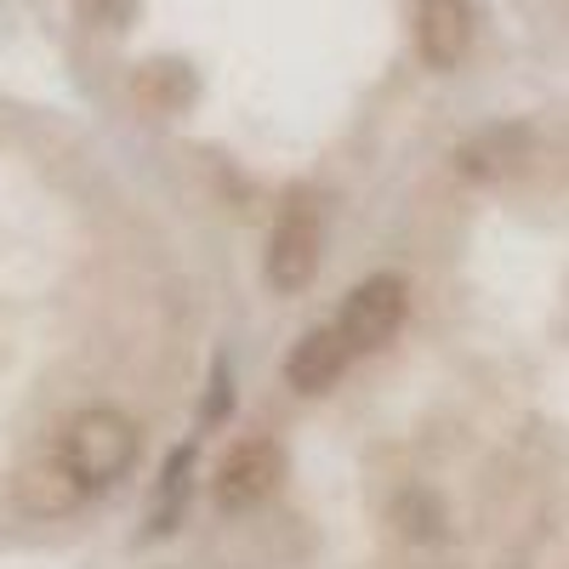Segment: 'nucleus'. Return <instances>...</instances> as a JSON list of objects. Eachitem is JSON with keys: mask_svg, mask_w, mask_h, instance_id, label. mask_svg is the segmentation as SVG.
Here are the masks:
<instances>
[{"mask_svg": "<svg viewBox=\"0 0 569 569\" xmlns=\"http://www.w3.org/2000/svg\"><path fill=\"white\" fill-rule=\"evenodd\" d=\"M137 421L98 405V410H80L69 421V433H63V461L74 467V479L86 490H103L114 479H126L131 461H137Z\"/></svg>", "mask_w": 569, "mask_h": 569, "instance_id": "1", "label": "nucleus"}, {"mask_svg": "<svg viewBox=\"0 0 569 569\" xmlns=\"http://www.w3.org/2000/svg\"><path fill=\"white\" fill-rule=\"evenodd\" d=\"M405 308H410L405 279H399V273H376V279H365L359 291L342 302L337 330L348 337V348H353V353L382 348V342H393V330L405 325Z\"/></svg>", "mask_w": 569, "mask_h": 569, "instance_id": "2", "label": "nucleus"}, {"mask_svg": "<svg viewBox=\"0 0 569 569\" xmlns=\"http://www.w3.org/2000/svg\"><path fill=\"white\" fill-rule=\"evenodd\" d=\"M319 273V211L313 200H291L273 222V246H268V279L273 291H302V284Z\"/></svg>", "mask_w": 569, "mask_h": 569, "instance_id": "3", "label": "nucleus"}, {"mask_svg": "<svg viewBox=\"0 0 569 569\" xmlns=\"http://www.w3.org/2000/svg\"><path fill=\"white\" fill-rule=\"evenodd\" d=\"M279 479H284L279 445L273 439H240L217 467V507L222 512H246V507L268 501Z\"/></svg>", "mask_w": 569, "mask_h": 569, "instance_id": "4", "label": "nucleus"}, {"mask_svg": "<svg viewBox=\"0 0 569 569\" xmlns=\"http://www.w3.org/2000/svg\"><path fill=\"white\" fill-rule=\"evenodd\" d=\"M467 40H472L467 0H421V12H416V52L427 63H433V69H456L467 58Z\"/></svg>", "mask_w": 569, "mask_h": 569, "instance_id": "5", "label": "nucleus"}, {"mask_svg": "<svg viewBox=\"0 0 569 569\" xmlns=\"http://www.w3.org/2000/svg\"><path fill=\"white\" fill-rule=\"evenodd\" d=\"M348 359H353V348H348L342 330L319 325V330H308V337L291 348V365H284V376H291L297 393H330V388H337V376L348 370Z\"/></svg>", "mask_w": 569, "mask_h": 569, "instance_id": "6", "label": "nucleus"}, {"mask_svg": "<svg viewBox=\"0 0 569 569\" xmlns=\"http://www.w3.org/2000/svg\"><path fill=\"white\" fill-rule=\"evenodd\" d=\"M80 501H86V485L74 479V467H69L63 456L34 461V467L18 472V507L34 512V518H63V512H74Z\"/></svg>", "mask_w": 569, "mask_h": 569, "instance_id": "7", "label": "nucleus"}, {"mask_svg": "<svg viewBox=\"0 0 569 569\" xmlns=\"http://www.w3.org/2000/svg\"><path fill=\"white\" fill-rule=\"evenodd\" d=\"M518 160H525V131H512V126H490V131H479L472 142H461V149H456L461 177H501Z\"/></svg>", "mask_w": 569, "mask_h": 569, "instance_id": "8", "label": "nucleus"}, {"mask_svg": "<svg viewBox=\"0 0 569 569\" xmlns=\"http://www.w3.org/2000/svg\"><path fill=\"white\" fill-rule=\"evenodd\" d=\"M393 525L405 541H439L445 536V501L433 490H405L393 501Z\"/></svg>", "mask_w": 569, "mask_h": 569, "instance_id": "9", "label": "nucleus"}, {"mask_svg": "<svg viewBox=\"0 0 569 569\" xmlns=\"http://www.w3.org/2000/svg\"><path fill=\"white\" fill-rule=\"evenodd\" d=\"M137 98L154 103V109H182L188 98H194V74H188L182 63H142Z\"/></svg>", "mask_w": 569, "mask_h": 569, "instance_id": "10", "label": "nucleus"}]
</instances>
